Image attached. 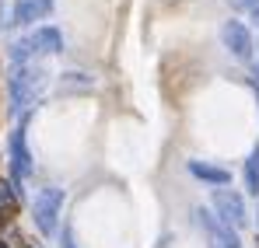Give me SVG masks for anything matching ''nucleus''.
<instances>
[{"label":"nucleus","mask_w":259,"mask_h":248,"mask_svg":"<svg viewBox=\"0 0 259 248\" xmlns=\"http://www.w3.org/2000/svg\"><path fill=\"white\" fill-rule=\"evenodd\" d=\"M11 171L18 182H25L32 175V154H28V143H25V123L11 133Z\"/></svg>","instance_id":"nucleus-6"},{"label":"nucleus","mask_w":259,"mask_h":248,"mask_svg":"<svg viewBox=\"0 0 259 248\" xmlns=\"http://www.w3.org/2000/svg\"><path fill=\"white\" fill-rule=\"evenodd\" d=\"M0 248H11V245H4V241H0Z\"/></svg>","instance_id":"nucleus-16"},{"label":"nucleus","mask_w":259,"mask_h":248,"mask_svg":"<svg viewBox=\"0 0 259 248\" xmlns=\"http://www.w3.org/2000/svg\"><path fill=\"white\" fill-rule=\"evenodd\" d=\"M193 217H196L200 231L207 234V241H210V248H242V241H238V234H235V231H231L228 224H221V220H217V217L210 213V210H203V207H200L196 213H193Z\"/></svg>","instance_id":"nucleus-4"},{"label":"nucleus","mask_w":259,"mask_h":248,"mask_svg":"<svg viewBox=\"0 0 259 248\" xmlns=\"http://www.w3.org/2000/svg\"><path fill=\"white\" fill-rule=\"evenodd\" d=\"M252 87H256V98H259V74L252 77Z\"/></svg>","instance_id":"nucleus-14"},{"label":"nucleus","mask_w":259,"mask_h":248,"mask_svg":"<svg viewBox=\"0 0 259 248\" xmlns=\"http://www.w3.org/2000/svg\"><path fill=\"white\" fill-rule=\"evenodd\" d=\"M28 45H32V53H46V56H53V53L63 49V39H60L56 28H39V32L28 35Z\"/></svg>","instance_id":"nucleus-8"},{"label":"nucleus","mask_w":259,"mask_h":248,"mask_svg":"<svg viewBox=\"0 0 259 248\" xmlns=\"http://www.w3.org/2000/svg\"><path fill=\"white\" fill-rule=\"evenodd\" d=\"M214 217L221 224H228L231 231L245 227L249 224V213H245V200L235 192V189H214Z\"/></svg>","instance_id":"nucleus-3"},{"label":"nucleus","mask_w":259,"mask_h":248,"mask_svg":"<svg viewBox=\"0 0 259 248\" xmlns=\"http://www.w3.org/2000/svg\"><path fill=\"white\" fill-rule=\"evenodd\" d=\"M245 189L259 196V143L252 147V154H249V161H245Z\"/></svg>","instance_id":"nucleus-10"},{"label":"nucleus","mask_w":259,"mask_h":248,"mask_svg":"<svg viewBox=\"0 0 259 248\" xmlns=\"http://www.w3.org/2000/svg\"><path fill=\"white\" fill-rule=\"evenodd\" d=\"M49 11H53V0H18V4H14V25L42 21Z\"/></svg>","instance_id":"nucleus-7"},{"label":"nucleus","mask_w":259,"mask_h":248,"mask_svg":"<svg viewBox=\"0 0 259 248\" xmlns=\"http://www.w3.org/2000/svg\"><path fill=\"white\" fill-rule=\"evenodd\" d=\"M60 210H63V189L56 185H46L42 192L35 196L32 203V217H35V227L42 234H56V220H60Z\"/></svg>","instance_id":"nucleus-2"},{"label":"nucleus","mask_w":259,"mask_h":248,"mask_svg":"<svg viewBox=\"0 0 259 248\" xmlns=\"http://www.w3.org/2000/svg\"><path fill=\"white\" fill-rule=\"evenodd\" d=\"M46 87V70L42 67H18L14 74H11V81H7V94H11V112L14 116H21V112H28L35 102H39V94H42Z\"/></svg>","instance_id":"nucleus-1"},{"label":"nucleus","mask_w":259,"mask_h":248,"mask_svg":"<svg viewBox=\"0 0 259 248\" xmlns=\"http://www.w3.org/2000/svg\"><path fill=\"white\" fill-rule=\"evenodd\" d=\"M63 248H77V245H74V241H63Z\"/></svg>","instance_id":"nucleus-15"},{"label":"nucleus","mask_w":259,"mask_h":248,"mask_svg":"<svg viewBox=\"0 0 259 248\" xmlns=\"http://www.w3.org/2000/svg\"><path fill=\"white\" fill-rule=\"evenodd\" d=\"M221 39L228 45V53L235 56V60H252V35H249V28L242 25V21H224V28H221Z\"/></svg>","instance_id":"nucleus-5"},{"label":"nucleus","mask_w":259,"mask_h":248,"mask_svg":"<svg viewBox=\"0 0 259 248\" xmlns=\"http://www.w3.org/2000/svg\"><path fill=\"white\" fill-rule=\"evenodd\" d=\"M189 175H196V178H203L210 185H221V189L231 182V171H224V168H217V165H207V161H189Z\"/></svg>","instance_id":"nucleus-9"},{"label":"nucleus","mask_w":259,"mask_h":248,"mask_svg":"<svg viewBox=\"0 0 259 248\" xmlns=\"http://www.w3.org/2000/svg\"><path fill=\"white\" fill-rule=\"evenodd\" d=\"M245 4L252 7V14H256V18H259V0H245Z\"/></svg>","instance_id":"nucleus-13"},{"label":"nucleus","mask_w":259,"mask_h":248,"mask_svg":"<svg viewBox=\"0 0 259 248\" xmlns=\"http://www.w3.org/2000/svg\"><path fill=\"white\" fill-rule=\"evenodd\" d=\"M28 56H35V53H32V45H28V39H21V42H14V45H11V60H14V63H21V67H25V60H28Z\"/></svg>","instance_id":"nucleus-11"},{"label":"nucleus","mask_w":259,"mask_h":248,"mask_svg":"<svg viewBox=\"0 0 259 248\" xmlns=\"http://www.w3.org/2000/svg\"><path fill=\"white\" fill-rule=\"evenodd\" d=\"M14 196H18V192H14V185H7V182H0V200H4V203H11Z\"/></svg>","instance_id":"nucleus-12"}]
</instances>
